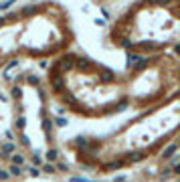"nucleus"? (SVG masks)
<instances>
[{
	"label": "nucleus",
	"mask_w": 180,
	"mask_h": 182,
	"mask_svg": "<svg viewBox=\"0 0 180 182\" xmlns=\"http://www.w3.org/2000/svg\"><path fill=\"white\" fill-rule=\"evenodd\" d=\"M26 81H28V85H35V87L41 83V81H39V77H37V75H33V73H28V75H26Z\"/></svg>",
	"instance_id": "obj_14"
},
{
	"label": "nucleus",
	"mask_w": 180,
	"mask_h": 182,
	"mask_svg": "<svg viewBox=\"0 0 180 182\" xmlns=\"http://www.w3.org/2000/svg\"><path fill=\"white\" fill-rule=\"evenodd\" d=\"M73 182H89V180H87V178H81V176H75Z\"/></svg>",
	"instance_id": "obj_30"
},
{
	"label": "nucleus",
	"mask_w": 180,
	"mask_h": 182,
	"mask_svg": "<svg viewBox=\"0 0 180 182\" xmlns=\"http://www.w3.org/2000/svg\"><path fill=\"white\" fill-rule=\"evenodd\" d=\"M138 63H140V55H136V53H130V55H128V65H130V67H136Z\"/></svg>",
	"instance_id": "obj_10"
},
{
	"label": "nucleus",
	"mask_w": 180,
	"mask_h": 182,
	"mask_svg": "<svg viewBox=\"0 0 180 182\" xmlns=\"http://www.w3.org/2000/svg\"><path fill=\"white\" fill-rule=\"evenodd\" d=\"M8 178H10V174L6 170H0V180H8Z\"/></svg>",
	"instance_id": "obj_27"
},
{
	"label": "nucleus",
	"mask_w": 180,
	"mask_h": 182,
	"mask_svg": "<svg viewBox=\"0 0 180 182\" xmlns=\"http://www.w3.org/2000/svg\"><path fill=\"white\" fill-rule=\"evenodd\" d=\"M57 168L53 166V164H43V172H47V174H53Z\"/></svg>",
	"instance_id": "obj_17"
},
{
	"label": "nucleus",
	"mask_w": 180,
	"mask_h": 182,
	"mask_svg": "<svg viewBox=\"0 0 180 182\" xmlns=\"http://www.w3.org/2000/svg\"><path fill=\"white\" fill-rule=\"evenodd\" d=\"M12 6V0H6V2H0V10H6Z\"/></svg>",
	"instance_id": "obj_25"
},
{
	"label": "nucleus",
	"mask_w": 180,
	"mask_h": 182,
	"mask_svg": "<svg viewBox=\"0 0 180 182\" xmlns=\"http://www.w3.org/2000/svg\"><path fill=\"white\" fill-rule=\"evenodd\" d=\"M14 152H16V146H14L12 142H8V144H4V146H2V150H0V154H2L4 158H6V156H12Z\"/></svg>",
	"instance_id": "obj_5"
},
{
	"label": "nucleus",
	"mask_w": 180,
	"mask_h": 182,
	"mask_svg": "<svg viewBox=\"0 0 180 182\" xmlns=\"http://www.w3.org/2000/svg\"><path fill=\"white\" fill-rule=\"evenodd\" d=\"M33 164H35V168H37L39 164H43V162H41V156H39L35 150H33Z\"/></svg>",
	"instance_id": "obj_19"
},
{
	"label": "nucleus",
	"mask_w": 180,
	"mask_h": 182,
	"mask_svg": "<svg viewBox=\"0 0 180 182\" xmlns=\"http://www.w3.org/2000/svg\"><path fill=\"white\" fill-rule=\"evenodd\" d=\"M8 174L10 176H22V166H10Z\"/></svg>",
	"instance_id": "obj_13"
},
{
	"label": "nucleus",
	"mask_w": 180,
	"mask_h": 182,
	"mask_svg": "<svg viewBox=\"0 0 180 182\" xmlns=\"http://www.w3.org/2000/svg\"><path fill=\"white\" fill-rule=\"evenodd\" d=\"M89 65H91V61L87 59V57H77V59H75V63H73V67H77L79 71L89 69Z\"/></svg>",
	"instance_id": "obj_4"
},
{
	"label": "nucleus",
	"mask_w": 180,
	"mask_h": 182,
	"mask_svg": "<svg viewBox=\"0 0 180 182\" xmlns=\"http://www.w3.org/2000/svg\"><path fill=\"white\" fill-rule=\"evenodd\" d=\"M170 174H172V168H168V166H166V168L162 170V178H168Z\"/></svg>",
	"instance_id": "obj_26"
},
{
	"label": "nucleus",
	"mask_w": 180,
	"mask_h": 182,
	"mask_svg": "<svg viewBox=\"0 0 180 182\" xmlns=\"http://www.w3.org/2000/svg\"><path fill=\"white\" fill-rule=\"evenodd\" d=\"M20 144H22V146H26V148H28V146H31V140H28V138L24 136V134H20Z\"/></svg>",
	"instance_id": "obj_23"
},
{
	"label": "nucleus",
	"mask_w": 180,
	"mask_h": 182,
	"mask_svg": "<svg viewBox=\"0 0 180 182\" xmlns=\"http://www.w3.org/2000/svg\"><path fill=\"white\" fill-rule=\"evenodd\" d=\"M2 20H4V18H2V16H0V24H2Z\"/></svg>",
	"instance_id": "obj_32"
},
{
	"label": "nucleus",
	"mask_w": 180,
	"mask_h": 182,
	"mask_svg": "<svg viewBox=\"0 0 180 182\" xmlns=\"http://www.w3.org/2000/svg\"><path fill=\"white\" fill-rule=\"evenodd\" d=\"M99 79H101L103 83H109V81H113V79H115V73H113V71H109L107 67H99Z\"/></svg>",
	"instance_id": "obj_3"
},
{
	"label": "nucleus",
	"mask_w": 180,
	"mask_h": 182,
	"mask_svg": "<svg viewBox=\"0 0 180 182\" xmlns=\"http://www.w3.org/2000/svg\"><path fill=\"white\" fill-rule=\"evenodd\" d=\"M172 154H176V144H170L164 152H162V160H166V158H170Z\"/></svg>",
	"instance_id": "obj_7"
},
{
	"label": "nucleus",
	"mask_w": 180,
	"mask_h": 182,
	"mask_svg": "<svg viewBox=\"0 0 180 182\" xmlns=\"http://www.w3.org/2000/svg\"><path fill=\"white\" fill-rule=\"evenodd\" d=\"M16 126H18V130H24V126H26V119H24V117H18V119H16Z\"/></svg>",
	"instance_id": "obj_22"
},
{
	"label": "nucleus",
	"mask_w": 180,
	"mask_h": 182,
	"mask_svg": "<svg viewBox=\"0 0 180 182\" xmlns=\"http://www.w3.org/2000/svg\"><path fill=\"white\" fill-rule=\"evenodd\" d=\"M10 160H12V166H20V164H24V156H22V154H16V152L10 156Z\"/></svg>",
	"instance_id": "obj_8"
},
{
	"label": "nucleus",
	"mask_w": 180,
	"mask_h": 182,
	"mask_svg": "<svg viewBox=\"0 0 180 182\" xmlns=\"http://www.w3.org/2000/svg\"><path fill=\"white\" fill-rule=\"evenodd\" d=\"M33 12H37V6H35V4L24 6V8H22V14H24V16H26V14H33Z\"/></svg>",
	"instance_id": "obj_15"
},
{
	"label": "nucleus",
	"mask_w": 180,
	"mask_h": 182,
	"mask_svg": "<svg viewBox=\"0 0 180 182\" xmlns=\"http://www.w3.org/2000/svg\"><path fill=\"white\" fill-rule=\"evenodd\" d=\"M43 130L47 132V136H51V132H53V122H51V117L45 115L43 117Z\"/></svg>",
	"instance_id": "obj_6"
},
{
	"label": "nucleus",
	"mask_w": 180,
	"mask_h": 182,
	"mask_svg": "<svg viewBox=\"0 0 180 182\" xmlns=\"http://www.w3.org/2000/svg\"><path fill=\"white\" fill-rule=\"evenodd\" d=\"M10 95H12L14 99H18V97L22 95V91H20V89H18V87H16V85H14V87H12V91H10Z\"/></svg>",
	"instance_id": "obj_20"
},
{
	"label": "nucleus",
	"mask_w": 180,
	"mask_h": 182,
	"mask_svg": "<svg viewBox=\"0 0 180 182\" xmlns=\"http://www.w3.org/2000/svg\"><path fill=\"white\" fill-rule=\"evenodd\" d=\"M55 124H57V126H59V128H65V126H67V119H65V117H63V115H59V117H57V119H55Z\"/></svg>",
	"instance_id": "obj_18"
},
{
	"label": "nucleus",
	"mask_w": 180,
	"mask_h": 182,
	"mask_svg": "<svg viewBox=\"0 0 180 182\" xmlns=\"http://www.w3.org/2000/svg\"><path fill=\"white\" fill-rule=\"evenodd\" d=\"M122 45H124V47H132V41H130V39H124Z\"/></svg>",
	"instance_id": "obj_31"
},
{
	"label": "nucleus",
	"mask_w": 180,
	"mask_h": 182,
	"mask_svg": "<svg viewBox=\"0 0 180 182\" xmlns=\"http://www.w3.org/2000/svg\"><path fill=\"white\" fill-rule=\"evenodd\" d=\"M124 166H126L124 160H115V162H109L105 168H107V170H120V168H124Z\"/></svg>",
	"instance_id": "obj_9"
},
{
	"label": "nucleus",
	"mask_w": 180,
	"mask_h": 182,
	"mask_svg": "<svg viewBox=\"0 0 180 182\" xmlns=\"http://www.w3.org/2000/svg\"><path fill=\"white\" fill-rule=\"evenodd\" d=\"M51 83H53V89L57 91V93H61V91L65 89V77L63 75H59L57 71H51Z\"/></svg>",
	"instance_id": "obj_2"
},
{
	"label": "nucleus",
	"mask_w": 180,
	"mask_h": 182,
	"mask_svg": "<svg viewBox=\"0 0 180 182\" xmlns=\"http://www.w3.org/2000/svg\"><path fill=\"white\" fill-rule=\"evenodd\" d=\"M126 107H128V99H122V101H120V105H117V107H113V109H115V111H122V109H126Z\"/></svg>",
	"instance_id": "obj_21"
},
{
	"label": "nucleus",
	"mask_w": 180,
	"mask_h": 182,
	"mask_svg": "<svg viewBox=\"0 0 180 182\" xmlns=\"http://www.w3.org/2000/svg\"><path fill=\"white\" fill-rule=\"evenodd\" d=\"M126 180H128L126 176H115V178H113V182H126Z\"/></svg>",
	"instance_id": "obj_29"
},
{
	"label": "nucleus",
	"mask_w": 180,
	"mask_h": 182,
	"mask_svg": "<svg viewBox=\"0 0 180 182\" xmlns=\"http://www.w3.org/2000/svg\"><path fill=\"white\" fill-rule=\"evenodd\" d=\"M142 158H144L142 152H130V154H128V160H130V162H140Z\"/></svg>",
	"instance_id": "obj_11"
},
{
	"label": "nucleus",
	"mask_w": 180,
	"mask_h": 182,
	"mask_svg": "<svg viewBox=\"0 0 180 182\" xmlns=\"http://www.w3.org/2000/svg\"><path fill=\"white\" fill-rule=\"evenodd\" d=\"M28 172H31L33 176H39V168H35V166H31V168H28Z\"/></svg>",
	"instance_id": "obj_28"
},
{
	"label": "nucleus",
	"mask_w": 180,
	"mask_h": 182,
	"mask_svg": "<svg viewBox=\"0 0 180 182\" xmlns=\"http://www.w3.org/2000/svg\"><path fill=\"white\" fill-rule=\"evenodd\" d=\"M73 63H75V57H73V55L63 57V59L55 65V69H53V71H57L59 75H63V73H67V71H71V69H73Z\"/></svg>",
	"instance_id": "obj_1"
},
{
	"label": "nucleus",
	"mask_w": 180,
	"mask_h": 182,
	"mask_svg": "<svg viewBox=\"0 0 180 182\" xmlns=\"http://www.w3.org/2000/svg\"><path fill=\"white\" fill-rule=\"evenodd\" d=\"M146 65H148V59H140V63L136 65L134 69H136V71H144V69H146Z\"/></svg>",
	"instance_id": "obj_16"
},
{
	"label": "nucleus",
	"mask_w": 180,
	"mask_h": 182,
	"mask_svg": "<svg viewBox=\"0 0 180 182\" xmlns=\"http://www.w3.org/2000/svg\"><path fill=\"white\" fill-rule=\"evenodd\" d=\"M55 168H59L61 172H69V166H67V164H63V162H59V164H57Z\"/></svg>",
	"instance_id": "obj_24"
},
{
	"label": "nucleus",
	"mask_w": 180,
	"mask_h": 182,
	"mask_svg": "<svg viewBox=\"0 0 180 182\" xmlns=\"http://www.w3.org/2000/svg\"><path fill=\"white\" fill-rule=\"evenodd\" d=\"M57 158H59V152H57L55 148H51V150L47 152V160H49V162H55Z\"/></svg>",
	"instance_id": "obj_12"
}]
</instances>
